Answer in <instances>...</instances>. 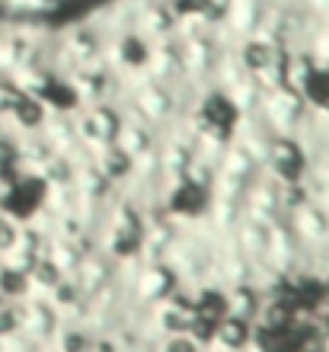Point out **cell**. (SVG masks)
Masks as SVG:
<instances>
[{
  "label": "cell",
  "mask_w": 329,
  "mask_h": 352,
  "mask_svg": "<svg viewBox=\"0 0 329 352\" xmlns=\"http://www.w3.org/2000/svg\"><path fill=\"white\" fill-rule=\"evenodd\" d=\"M256 116L265 122V129L272 131V135H301L313 122V112L307 109L301 93L288 90V87L262 93V102H259Z\"/></svg>",
  "instance_id": "6da1fadb"
},
{
  "label": "cell",
  "mask_w": 329,
  "mask_h": 352,
  "mask_svg": "<svg viewBox=\"0 0 329 352\" xmlns=\"http://www.w3.org/2000/svg\"><path fill=\"white\" fill-rule=\"evenodd\" d=\"M307 170H310V154L304 141L297 135H272L262 173L272 176L278 186H297L307 183Z\"/></svg>",
  "instance_id": "7a4b0ae2"
},
{
  "label": "cell",
  "mask_w": 329,
  "mask_h": 352,
  "mask_svg": "<svg viewBox=\"0 0 329 352\" xmlns=\"http://www.w3.org/2000/svg\"><path fill=\"white\" fill-rule=\"evenodd\" d=\"M71 119H73L77 141L83 148L96 151V148H106V144H115L125 116H122L119 102H93V106H80Z\"/></svg>",
  "instance_id": "3957f363"
},
{
  "label": "cell",
  "mask_w": 329,
  "mask_h": 352,
  "mask_svg": "<svg viewBox=\"0 0 329 352\" xmlns=\"http://www.w3.org/2000/svg\"><path fill=\"white\" fill-rule=\"evenodd\" d=\"M288 221H291V231L304 250L323 253V243L329 241V214L323 212L320 205L313 202V199L297 205V208L288 214Z\"/></svg>",
  "instance_id": "277c9868"
},
{
  "label": "cell",
  "mask_w": 329,
  "mask_h": 352,
  "mask_svg": "<svg viewBox=\"0 0 329 352\" xmlns=\"http://www.w3.org/2000/svg\"><path fill=\"white\" fill-rule=\"evenodd\" d=\"M115 272H119V266L109 260V256H102L100 250H93L83 256V263L77 266V272H73V282H77V288H80L83 295H87V301H90L100 288H106L115 278Z\"/></svg>",
  "instance_id": "5b68a950"
},
{
  "label": "cell",
  "mask_w": 329,
  "mask_h": 352,
  "mask_svg": "<svg viewBox=\"0 0 329 352\" xmlns=\"http://www.w3.org/2000/svg\"><path fill=\"white\" fill-rule=\"evenodd\" d=\"M90 164L96 170H100L106 179H109L115 189H122V186L131 183V176H135V160L125 157L115 144H106V148H96L90 151Z\"/></svg>",
  "instance_id": "8992f818"
},
{
  "label": "cell",
  "mask_w": 329,
  "mask_h": 352,
  "mask_svg": "<svg viewBox=\"0 0 329 352\" xmlns=\"http://www.w3.org/2000/svg\"><path fill=\"white\" fill-rule=\"evenodd\" d=\"M157 138H160V135H157L150 125H144V122H137V119H125L122 122L119 138H115V148H119L125 157L137 160L157 148Z\"/></svg>",
  "instance_id": "52a82bcc"
},
{
  "label": "cell",
  "mask_w": 329,
  "mask_h": 352,
  "mask_svg": "<svg viewBox=\"0 0 329 352\" xmlns=\"http://www.w3.org/2000/svg\"><path fill=\"white\" fill-rule=\"evenodd\" d=\"M253 343V324L249 320H243V317H220L218 327H214V340H211V346L220 352H243L247 346Z\"/></svg>",
  "instance_id": "ba28073f"
},
{
  "label": "cell",
  "mask_w": 329,
  "mask_h": 352,
  "mask_svg": "<svg viewBox=\"0 0 329 352\" xmlns=\"http://www.w3.org/2000/svg\"><path fill=\"white\" fill-rule=\"evenodd\" d=\"M230 247L240 253V256H247L249 263H259L265 256V241H269V228L262 224H253V221H243L234 228V234L227 237Z\"/></svg>",
  "instance_id": "9c48e42d"
},
{
  "label": "cell",
  "mask_w": 329,
  "mask_h": 352,
  "mask_svg": "<svg viewBox=\"0 0 329 352\" xmlns=\"http://www.w3.org/2000/svg\"><path fill=\"white\" fill-rule=\"evenodd\" d=\"M93 349V333L83 324H61L58 333L52 336V343L45 352H90Z\"/></svg>",
  "instance_id": "30bf717a"
},
{
  "label": "cell",
  "mask_w": 329,
  "mask_h": 352,
  "mask_svg": "<svg viewBox=\"0 0 329 352\" xmlns=\"http://www.w3.org/2000/svg\"><path fill=\"white\" fill-rule=\"evenodd\" d=\"M26 278H29V298H48L52 295V288L67 276H61L45 256H38V260L32 263V269L26 272Z\"/></svg>",
  "instance_id": "8fae6325"
},
{
  "label": "cell",
  "mask_w": 329,
  "mask_h": 352,
  "mask_svg": "<svg viewBox=\"0 0 329 352\" xmlns=\"http://www.w3.org/2000/svg\"><path fill=\"white\" fill-rule=\"evenodd\" d=\"M259 305H262V295L256 292V285H234V288H227V314L243 317V320L253 324Z\"/></svg>",
  "instance_id": "7c38bea8"
},
{
  "label": "cell",
  "mask_w": 329,
  "mask_h": 352,
  "mask_svg": "<svg viewBox=\"0 0 329 352\" xmlns=\"http://www.w3.org/2000/svg\"><path fill=\"white\" fill-rule=\"evenodd\" d=\"M29 298V278L26 272H19L13 269L7 260H0V301H7V305H16Z\"/></svg>",
  "instance_id": "4fadbf2b"
},
{
  "label": "cell",
  "mask_w": 329,
  "mask_h": 352,
  "mask_svg": "<svg viewBox=\"0 0 329 352\" xmlns=\"http://www.w3.org/2000/svg\"><path fill=\"white\" fill-rule=\"evenodd\" d=\"M154 352H205V349L195 346L189 336H163V340H157Z\"/></svg>",
  "instance_id": "5bb4252c"
},
{
  "label": "cell",
  "mask_w": 329,
  "mask_h": 352,
  "mask_svg": "<svg viewBox=\"0 0 329 352\" xmlns=\"http://www.w3.org/2000/svg\"><path fill=\"white\" fill-rule=\"evenodd\" d=\"M317 311H329V266L320 269V307Z\"/></svg>",
  "instance_id": "9a60e30c"
},
{
  "label": "cell",
  "mask_w": 329,
  "mask_h": 352,
  "mask_svg": "<svg viewBox=\"0 0 329 352\" xmlns=\"http://www.w3.org/2000/svg\"><path fill=\"white\" fill-rule=\"evenodd\" d=\"M313 202H317V205H320V208H323V212L329 214V189H323V192H317V195H313Z\"/></svg>",
  "instance_id": "2e32d148"
}]
</instances>
